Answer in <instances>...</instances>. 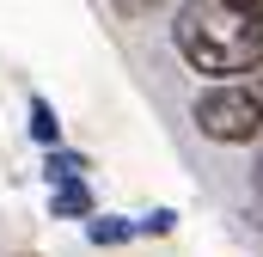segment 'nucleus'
I'll use <instances>...</instances> for the list:
<instances>
[{"instance_id": "nucleus-1", "label": "nucleus", "mask_w": 263, "mask_h": 257, "mask_svg": "<svg viewBox=\"0 0 263 257\" xmlns=\"http://www.w3.org/2000/svg\"><path fill=\"white\" fill-rule=\"evenodd\" d=\"M172 49L196 74L239 80L263 67V0H184L172 19Z\"/></svg>"}, {"instance_id": "nucleus-3", "label": "nucleus", "mask_w": 263, "mask_h": 257, "mask_svg": "<svg viewBox=\"0 0 263 257\" xmlns=\"http://www.w3.org/2000/svg\"><path fill=\"white\" fill-rule=\"evenodd\" d=\"M98 208V196H92V184L80 178V184H49V221H86Z\"/></svg>"}, {"instance_id": "nucleus-5", "label": "nucleus", "mask_w": 263, "mask_h": 257, "mask_svg": "<svg viewBox=\"0 0 263 257\" xmlns=\"http://www.w3.org/2000/svg\"><path fill=\"white\" fill-rule=\"evenodd\" d=\"M25 117H31L25 128H31V141H37V147H62V111H55V104H49L43 92H31Z\"/></svg>"}, {"instance_id": "nucleus-8", "label": "nucleus", "mask_w": 263, "mask_h": 257, "mask_svg": "<svg viewBox=\"0 0 263 257\" xmlns=\"http://www.w3.org/2000/svg\"><path fill=\"white\" fill-rule=\"evenodd\" d=\"M153 6H159V0H110V12H117L123 25H141V19H153Z\"/></svg>"}, {"instance_id": "nucleus-9", "label": "nucleus", "mask_w": 263, "mask_h": 257, "mask_svg": "<svg viewBox=\"0 0 263 257\" xmlns=\"http://www.w3.org/2000/svg\"><path fill=\"white\" fill-rule=\"evenodd\" d=\"M12 257H37V251H12Z\"/></svg>"}, {"instance_id": "nucleus-7", "label": "nucleus", "mask_w": 263, "mask_h": 257, "mask_svg": "<svg viewBox=\"0 0 263 257\" xmlns=\"http://www.w3.org/2000/svg\"><path fill=\"white\" fill-rule=\"evenodd\" d=\"M135 239H165V233H178V208H147V214H129Z\"/></svg>"}, {"instance_id": "nucleus-2", "label": "nucleus", "mask_w": 263, "mask_h": 257, "mask_svg": "<svg viewBox=\"0 0 263 257\" xmlns=\"http://www.w3.org/2000/svg\"><path fill=\"white\" fill-rule=\"evenodd\" d=\"M190 123L214 147H251L263 135V80H208L190 98Z\"/></svg>"}, {"instance_id": "nucleus-6", "label": "nucleus", "mask_w": 263, "mask_h": 257, "mask_svg": "<svg viewBox=\"0 0 263 257\" xmlns=\"http://www.w3.org/2000/svg\"><path fill=\"white\" fill-rule=\"evenodd\" d=\"M86 172H92V159L80 147H43V178L49 184H80Z\"/></svg>"}, {"instance_id": "nucleus-4", "label": "nucleus", "mask_w": 263, "mask_h": 257, "mask_svg": "<svg viewBox=\"0 0 263 257\" xmlns=\"http://www.w3.org/2000/svg\"><path fill=\"white\" fill-rule=\"evenodd\" d=\"M86 239H92L98 251H117V245H129V239H135V227H129V214L92 208V214H86Z\"/></svg>"}]
</instances>
